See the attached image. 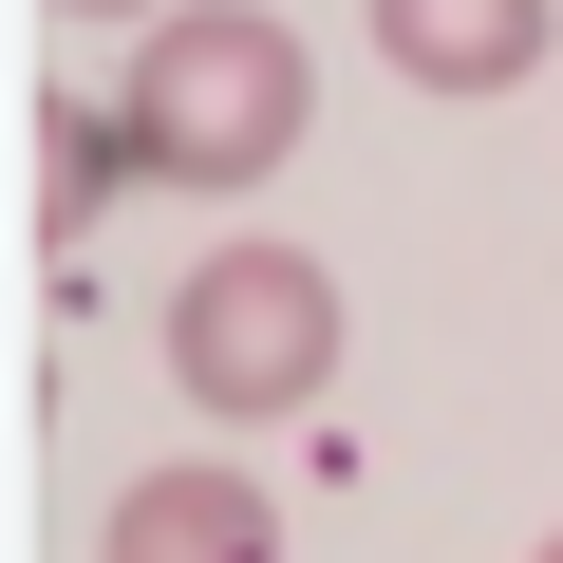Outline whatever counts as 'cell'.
<instances>
[{
    "instance_id": "cell-1",
    "label": "cell",
    "mask_w": 563,
    "mask_h": 563,
    "mask_svg": "<svg viewBox=\"0 0 563 563\" xmlns=\"http://www.w3.org/2000/svg\"><path fill=\"white\" fill-rule=\"evenodd\" d=\"M132 169L169 188H263L282 151H301L320 113V57L263 20V0H169V20H132Z\"/></svg>"
},
{
    "instance_id": "cell-2",
    "label": "cell",
    "mask_w": 563,
    "mask_h": 563,
    "mask_svg": "<svg viewBox=\"0 0 563 563\" xmlns=\"http://www.w3.org/2000/svg\"><path fill=\"white\" fill-rule=\"evenodd\" d=\"M169 395L207 432H282V413H320L339 395V282L301 244H225L169 282Z\"/></svg>"
},
{
    "instance_id": "cell-3",
    "label": "cell",
    "mask_w": 563,
    "mask_h": 563,
    "mask_svg": "<svg viewBox=\"0 0 563 563\" xmlns=\"http://www.w3.org/2000/svg\"><path fill=\"white\" fill-rule=\"evenodd\" d=\"M95 563H282V507H263L225 451H169V470H132V488H113Z\"/></svg>"
},
{
    "instance_id": "cell-4",
    "label": "cell",
    "mask_w": 563,
    "mask_h": 563,
    "mask_svg": "<svg viewBox=\"0 0 563 563\" xmlns=\"http://www.w3.org/2000/svg\"><path fill=\"white\" fill-rule=\"evenodd\" d=\"M544 38H563V0H376V57L413 95H507Z\"/></svg>"
},
{
    "instance_id": "cell-5",
    "label": "cell",
    "mask_w": 563,
    "mask_h": 563,
    "mask_svg": "<svg viewBox=\"0 0 563 563\" xmlns=\"http://www.w3.org/2000/svg\"><path fill=\"white\" fill-rule=\"evenodd\" d=\"M20 151H38V169H20V207H38V244H76V225H95V188L132 169V113H38Z\"/></svg>"
},
{
    "instance_id": "cell-6",
    "label": "cell",
    "mask_w": 563,
    "mask_h": 563,
    "mask_svg": "<svg viewBox=\"0 0 563 563\" xmlns=\"http://www.w3.org/2000/svg\"><path fill=\"white\" fill-rule=\"evenodd\" d=\"M57 20H169V0H57Z\"/></svg>"
},
{
    "instance_id": "cell-7",
    "label": "cell",
    "mask_w": 563,
    "mask_h": 563,
    "mask_svg": "<svg viewBox=\"0 0 563 563\" xmlns=\"http://www.w3.org/2000/svg\"><path fill=\"white\" fill-rule=\"evenodd\" d=\"M526 563H563V526H544V544H526Z\"/></svg>"
}]
</instances>
